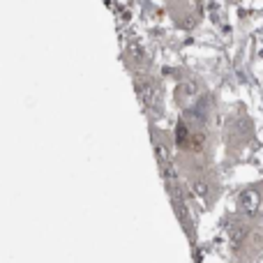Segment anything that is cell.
<instances>
[{"label":"cell","instance_id":"obj_1","mask_svg":"<svg viewBox=\"0 0 263 263\" xmlns=\"http://www.w3.org/2000/svg\"><path fill=\"white\" fill-rule=\"evenodd\" d=\"M261 224H263V215H261Z\"/></svg>","mask_w":263,"mask_h":263}]
</instances>
